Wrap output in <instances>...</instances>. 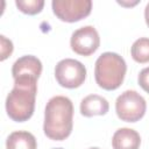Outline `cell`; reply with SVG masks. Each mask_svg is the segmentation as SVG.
I'll use <instances>...</instances> for the list:
<instances>
[{
	"label": "cell",
	"mask_w": 149,
	"mask_h": 149,
	"mask_svg": "<svg viewBox=\"0 0 149 149\" xmlns=\"http://www.w3.org/2000/svg\"><path fill=\"white\" fill-rule=\"evenodd\" d=\"M73 105L64 95H56L49 99L44 111L43 132L50 140L63 141L72 132Z\"/></svg>",
	"instance_id": "6da1fadb"
},
{
	"label": "cell",
	"mask_w": 149,
	"mask_h": 149,
	"mask_svg": "<svg viewBox=\"0 0 149 149\" xmlns=\"http://www.w3.org/2000/svg\"><path fill=\"white\" fill-rule=\"evenodd\" d=\"M37 93V80L33 78L14 79V87L6 98V112L16 122H23L33 116Z\"/></svg>",
	"instance_id": "7a4b0ae2"
},
{
	"label": "cell",
	"mask_w": 149,
	"mask_h": 149,
	"mask_svg": "<svg viewBox=\"0 0 149 149\" xmlns=\"http://www.w3.org/2000/svg\"><path fill=\"white\" fill-rule=\"evenodd\" d=\"M126 71V62L116 52H104L95 61V81L101 88L106 91H113L120 87L123 83Z\"/></svg>",
	"instance_id": "3957f363"
},
{
	"label": "cell",
	"mask_w": 149,
	"mask_h": 149,
	"mask_svg": "<svg viewBox=\"0 0 149 149\" xmlns=\"http://www.w3.org/2000/svg\"><path fill=\"white\" fill-rule=\"evenodd\" d=\"M147 102L144 98L134 90L122 92L115 101V112L119 119L126 122H136L146 114Z\"/></svg>",
	"instance_id": "277c9868"
},
{
	"label": "cell",
	"mask_w": 149,
	"mask_h": 149,
	"mask_svg": "<svg viewBox=\"0 0 149 149\" xmlns=\"http://www.w3.org/2000/svg\"><path fill=\"white\" fill-rule=\"evenodd\" d=\"M55 78L65 88H77L86 79V68L77 59L65 58L56 64Z\"/></svg>",
	"instance_id": "5b68a950"
},
{
	"label": "cell",
	"mask_w": 149,
	"mask_h": 149,
	"mask_svg": "<svg viewBox=\"0 0 149 149\" xmlns=\"http://www.w3.org/2000/svg\"><path fill=\"white\" fill-rule=\"evenodd\" d=\"M54 14L62 21L77 22L90 15L91 0H54L51 2Z\"/></svg>",
	"instance_id": "8992f818"
},
{
	"label": "cell",
	"mask_w": 149,
	"mask_h": 149,
	"mask_svg": "<svg viewBox=\"0 0 149 149\" xmlns=\"http://www.w3.org/2000/svg\"><path fill=\"white\" fill-rule=\"evenodd\" d=\"M71 49L81 56H90L100 45V37L93 26H84L74 30L70 38Z\"/></svg>",
	"instance_id": "52a82bcc"
},
{
	"label": "cell",
	"mask_w": 149,
	"mask_h": 149,
	"mask_svg": "<svg viewBox=\"0 0 149 149\" xmlns=\"http://www.w3.org/2000/svg\"><path fill=\"white\" fill-rule=\"evenodd\" d=\"M42 73V63L41 61L33 56L26 55L17 58L12 66V76L16 78H33L38 79Z\"/></svg>",
	"instance_id": "ba28073f"
},
{
	"label": "cell",
	"mask_w": 149,
	"mask_h": 149,
	"mask_svg": "<svg viewBox=\"0 0 149 149\" xmlns=\"http://www.w3.org/2000/svg\"><path fill=\"white\" fill-rule=\"evenodd\" d=\"M108 101L98 94H90L80 101V113L86 118L105 115L108 112Z\"/></svg>",
	"instance_id": "9c48e42d"
},
{
	"label": "cell",
	"mask_w": 149,
	"mask_h": 149,
	"mask_svg": "<svg viewBox=\"0 0 149 149\" xmlns=\"http://www.w3.org/2000/svg\"><path fill=\"white\" fill-rule=\"evenodd\" d=\"M140 144L141 136L132 128H120L112 137L113 149H139Z\"/></svg>",
	"instance_id": "30bf717a"
},
{
	"label": "cell",
	"mask_w": 149,
	"mask_h": 149,
	"mask_svg": "<svg viewBox=\"0 0 149 149\" xmlns=\"http://www.w3.org/2000/svg\"><path fill=\"white\" fill-rule=\"evenodd\" d=\"M37 143L35 136L26 130H16L8 135L6 140V149H36Z\"/></svg>",
	"instance_id": "8fae6325"
},
{
	"label": "cell",
	"mask_w": 149,
	"mask_h": 149,
	"mask_svg": "<svg viewBox=\"0 0 149 149\" xmlns=\"http://www.w3.org/2000/svg\"><path fill=\"white\" fill-rule=\"evenodd\" d=\"M132 57L135 62L144 64L149 62V38L140 37L136 40L130 48Z\"/></svg>",
	"instance_id": "7c38bea8"
},
{
	"label": "cell",
	"mask_w": 149,
	"mask_h": 149,
	"mask_svg": "<svg viewBox=\"0 0 149 149\" xmlns=\"http://www.w3.org/2000/svg\"><path fill=\"white\" fill-rule=\"evenodd\" d=\"M15 5L22 13L28 15H35L43 9L44 1L43 0H16Z\"/></svg>",
	"instance_id": "4fadbf2b"
},
{
	"label": "cell",
	"mask_w": 149,
	"mask_h": 149,
	"mask_svg": "<svg viewBox=\"0 0 149 149\" xmlns=\"http://www.w3.org/2000/svg\"><path fill=\"white\" fill-rule=\"evenodd\" d=\"M0 41H1V43H0V45H1V48H0V52H1L0 59L5 61L13 52V43H12L10 40L6 38V36H3V35L0 36Z\"/></svg>",
	"instance_id": "5bb4252c"
},
{
	"label": "cell",
	"mask_w": 149,
	"mask_h": 149,
	"mask_svg": "<svg viewBox=\"0 0 149 149\" xmlns=\"http://www.w3.org/2000/svg\"><path fill=\"white\" fill-rule=\"evenodd\" d=\"M137 81H139V85L147 93H149V66L144 68L143 70L140 71L139 77H137Z\"/></svg>",
	"instance_id": "9a60e30c"
},
{
	"label": "cell",
	"mask_w": 149,
	"mask_h": 149,
	"mask_svg": "<svg viewBox=\"0 0 149 149\" xmlns=\"http://www.w3.org/2000/svg\"><path fill=\"white\" fill-rule=\"evenodd\" d=\"M144 19H146V23H147V26L149 27V2L147 3L146 9H144Z\"/></svg>",
	"instance_id": "2e32d148"
},
{
	"label": "cell",
	"mask_w": 149,
	"mask_h": 149,
	"mask_svg": "<svg viewBox=\"0 0 149 149\" xmlns=\"http://www.w3.org/2000/svg\"><path fill=\"white\" fill-rule=\"evenodd\" d=\"M119 5H122V6H135L139 3V1H134V2H125V1H118Z\"/></svg>",
	"instance_id": "e0dca14e"
},
{
	"label": "cell",
	"mask_w": 149,
	"mask_h": 149,
	"mask_svg": "<svg viewBox=\"0 0 149 149\" xmlns=\"http://www.w3.org/2000/svg\"><path fill=\"white\" fill-rule=\"evenodd\" d=\"M88 149H100V148H98V147H92V148H88Z\"/></svg>",
	"instance_id": "ac0fdd59"
},
{
	"label": "cell",
	"mask_w": 149,
	"mask_h": 149,
	"mask_svg": "<svg viewBox=\"0 0 149 149\" xmlns=\"http://www.w3.org/2000/svg\"><path fill=\"white\" fill-rule=\"evenodd\" d=\"M52 149H64V148H52Z\"/></svg>",
	"instance_id": "d6986e66"
}]
</instances>
